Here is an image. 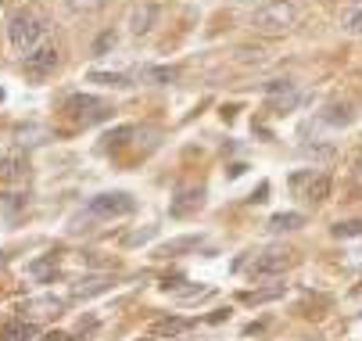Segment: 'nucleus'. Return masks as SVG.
I'll list each match as a JSON object with an SVG mask.
<instances>
[{"label":"nucleus","instance_id":"nucleus-1","mask_svg":"<svg viewBox=\"0 0 362 341\" xmlns=\"http://www.w3.org/2000/svg\"><path fill=\"white\" fill-rule=\"evenodd\" d=\"M8 36H11V47L15 51H33L36 43H43L50 36V18L40 11V8H22L18 15H11V25H8Z\"/></svg>","mask_w":362,"mask_h":341},{"label":"nucleus","instance_id":"nucleus-2","mask_svg":"<svg viewBox=\"0 0 362 341\" xmlns=\"http://www.w3.org/2000/svg\"><path fill=\"white\" fill-rule=\"evenodd\" d=\"M298 18V8L291 4V0H269V4H262L255 15H251V29L255 33H287Z\"/></svg>","mask_w":362,"mask_h":341},{"label":"nucleus","instance_id":"nucleus-3","mask_svg":"<svg viewBox=\"0 0 362 341\" xmlns=\"http://www.w3.org/2000/svg\"><path fill=\"white\" fill-rule=\"evenodd\" d=\"M72 122H79V126H93V122H105L108 115H112V108L100 101V97H90V93H72L69 101H65V108H62Z\"/></svg>","mask_w":362,"mask_h":341},{"label":"nucleus","instance_id":"nucleus-4","mask_svg":"<svg viewBox=\"0 0 362 341\" xmlns=\"http://www.w3.org/2000/svg\"><path fill=\"white\" fill-rule=\"evenodd\" d=\"M58 62H62V51H58L50 40H43V43L33 47V51L22 54V72H25L29 79H47L50 72L58 69Z\"/></svg>","mask_w":362,"mask_h":341},{"label":"nucleus","instance_id":"nucleus-5","mask_svg":"<svg viewBox=\"0 0 362 341\" xmlns=\"http://www.w3.org/2000/svg\"><path fill=\"white\" fill-rule=\"evenodd\" d=\"M133 209H136V202L126 190H108V194L90 198V216H97V219H119V216H129Z\"/></svg>","mask_w":362,"mask_h":341},{"label":"nucleus","instance_id":"nucleus-6","mask_svg":"<svg viewBox=\"0 0 362 341\" xmlns=\"http://www.w3.org/2000/svg\"><path fill=\"white\" fill-rule=\"evenodd\" d=\"M266 97H269V108L276 115H287L298 105V86L291 79H273V83H266Z\"/></svg>","mask_w":362,"mask_h":341},{"label":"nucleus","instance_id":"nucleus-7","mask_svg":"<svg viewBox=\"0 0 362 341\" xmlns=\"http://www.w3.org/2000/svg\"><path fill=\"white\" fill-rule=\"evenodd\" d=\"M291 187L294 190H301V198L305 202H323L327 194H330V176H323V173H298L294 180H291Z\"/></svg>","mask_w":362,"mask_h":341},{"label":"nucleus","instance_id":"nucleus-8","mask_svg":"<svg viewBox=\"0 0 362 341\" xmlns=\"http://www.w3.org/2000/svg\"><path fill=\"white\" fill-rule=\"evenodd\" d=\"M158 15H162V8H158V4H136V8L129 11V22H126V25H129V33H133V36H147V33H151V25L158 22Z\"/></svg>","mask_w":362,"mask_h":341},{"label":"nucleus","instance_id":"nucleus-9","mask_svg":"<svg viewBox=\"0 0 362 341\" xmlns=\"http://www.w3.org/2000/svg\"><path fill=\"white\" fill-rule=\"evenodd\" d=\"M291 266V252H266L262 259L251 262V277H269V273H280Z\"/></svg>","mask_w":362,"mask_h":341},{"label":"nucleus","instance_id":"nucleus-10","mask_svg":"<svg viewBox=\"0 0 362 341\" xmlns=\"http://www.w3.org/2000/svg\"><path fill=\"white\" fill-rule=\"evenodd\" d=\"M201 245V237L194 233V237H176V241H165V245L158 248V255L162 259H173V255H180V252H190V248H197Z\"/></svg>","mask_w":362,"mask_h":341},{"label":"nucleus","instance_id":"nucleus-11","mask_svg":"<svg viewBox=\"0 0 362 341\" xmlns=\"http://www.w3.org/2000/svg\"><path fill=\"white\" fill-rule=\"evenodd\" d=\"M351 119H355V112H351V105H348V101L330 105V108L323 112V122H327V126H348Z\"/></svg>","mask_w":362,"mask_h":341},{"label":"nucleus","instance_id":"nucleus-12","mask_svg":"<svg viewBox=\"0 0 362 341\" xmlns=\"http://www.w3.org/2000/svg\"><path fill=\"white\" fill-rule=\"evenodd\" d=\"M190 327V320H180V316H165V320H154V334H162V337H176Z\"/></svg>","mask_w":362,"mask_h":341},{"label":"nucleus","instance_id":"nucleus-13","mask_svg":"<svg viewBox=\"0 0 362 341\" xmlns=\"http://www.w3.org/2000/svg\"><path fill=\"white\" fill-rule=\"evenodd\" d=\"M22 176H25V158L22 155L0 158V180H22Z\"/></svg>","mask_w":362,"mask_h":341},{"label":"nucleus","instance_id":"nucleus-14","mask_svg":"<svg viewBox=\"0 0 362 341\" xmlns=\"http://www.w3.org/2000/svg\"><path fill=\"white\" fill-rule=\"evenodd\" d=\"M176 76H180L176 69H162V65H158V69H140V72H133V83H136V79H151V83H162V86H165V83H176Z\"/></svg>","mask_w":362,"mask_h":341},{"label":"nucleus","instance_id":"nucleus-15","mask_svg":"<svg viewBox=\"0 0 362 341\" xmlns=\"http://www.w3.org/2000/svg\"><path fill=\"white\" fill-rule=\"evenodd\" d=\"M36 334H40L36 323H11V327H4L0 341H29V337H36Z\"/></svg>","mask_w":362,"mask_h":341},{"label":"nucleus","instance_id":"nucleus-16","mask_svg":"<svg viewBox=\"0 0 362 341\" xmlns=\"http://www.w3.org/2000/svg\"><path fill=\"white\" fill-rule=\"evenodd\" d=\"M269 226L280 233V230H298V226H305V216L301 212H276L273 219H269Z\"/></svg>","mask_w":362,"mask_h":341},{"label":"nucleus","instance_id":"nucleus-17","mask_svg":"<svg viewBox=\"0 0 362 341\" xmlns=\"http://www.w3.org/2000/svg\"><path fill=\"white\" fill-rule=\"evenodd\" d=\"M108 287H112L108 277H90V280H83V284L76 287V295H79V299H90V295H100V291H108Z\"/></svg>","mask_w":362,"mask_h":341},{"label":"nucleus","instance_id":"nucleus-18","mask_svg":"<svg viewBox=\"0 0 362 341\" xmlns=\"http://www.w3.org/2000/svg\"><path fill=\"white\" fill-rule=\"evenodd\" d=\"M90 83H108V86H133V76H122V72H90Z\"/></svg>","mask_w":362,"mask_h":341},{"label":"nucleus","instance_id":"nucleus-19","mask_svg":"<svg viewBox=\"0 0 362 341\" xmlns=\"http://www.w3.org/2000/svg\"><path fill=\"white\" fill-rule=\"evenodd\" d=\"M341 25H344V33H351V36H362V8H351V11H344Z\"/></svg>","mask_w":362,"mask_h":341},{"label":"nucleus","instance_id":"nucleus-20","mask_svg":"<svg viewBox=\"0 0 362 341\" xmlns=\"http://www.w3.org/2000/svg\"><path fill=\"white\" fill-rule=\"evenodd\" d=\"M108 0H69V8L72 11H79V15H90V11H100Z\"/></svg>","mask_w":362,"mask_h":341},{"label":"nucleus","instance_id":"nucleus-21","mask_svg":"<svg viewBox=\"0 0 362 341\" xmlns=\"http://www.w3.org/2000/svg\"><path fill=\"white\" fill-rule=\"evenodd\" d=\"M358 233H362V219H348L334 226V237H358Z\"/></svg>","mask_w":362,"mask_h":341},{"label":"nucleus","instance_id":"nucleus-22","mask_svg":"<svg viewBox=\"0 0 362 341\" xmlns=\"http://www.w3.org/2000/svg\"><path fill=\"white\" fill-rule=\"evenodd\" d=\"M112 47H115V33H100V36L93 40V54L100 58L105 51H112Z\"/></svg>","mask_w":362,"mask_h":341},{"label":"nucleus","instance_id":"nucleus-23","mask_svg":"<svg viewBox=\"0 0 362 341\" xmlns=\"http://www.w3.org/2000/svg\"><path fill=\"white\" fill-rule=\"evenodd\" d=\"M129 133H133L129 126H126V129H119V133H112V137H108V140H112V148H119V144H122V140H126Z\"/></svg>","mask_w":362,"mask_h":341},{"label":"nucleus","instance_id":"nucleus-24","mask_svg":"<svg viewBox=\"0 0 362 341\" xmlns=\"http://www.w3.org/2000/svg\"><path fill=\"white\" fill-rule=\"evenodd\" d=\"M40 341H69V334H65V330H50V334H43Z\"/></svg>","mask_w":362,"mask_h":341}]
</instances>
